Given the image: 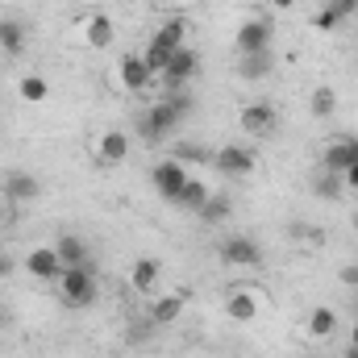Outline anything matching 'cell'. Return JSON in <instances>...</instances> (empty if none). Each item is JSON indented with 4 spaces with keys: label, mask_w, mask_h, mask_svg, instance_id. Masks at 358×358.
I'll return each instance as SVG.
<instances>
[{
    "label": "cell",
    "mask_w": 358,
    "mask_h": 358,
    "mask_svg": "<svg viewBox=\"0 0 358 358\" xmlns=\"http://www.w3.org/2000/svg\"><path fill=\"white\" fill-rule=\"evenodd\" d=\"M325 171H334V176H342L350 163H358V138H334L329 146H325Z\"/></svg>",
    "instance_id": "cell-13"
},
{
    "label": "cell",
    "mask_w": 358,
    "mask_h": 358,
    "mask_svg": "<svg viewBox=\"0 0 358 358\" xmlns=\"http://www.w3.org/2000/svg\"><path fill=\"white\" fill-rule=\"evenodd\" d=\"M25 271H29L34 279L59 283V275H63V263H59V250H55V246H34V250L25 255Z\"/></svg>",
    "instance_id": "cell-7"
},
{
    "label": "cell",
    "mask_w": 358,
    "mask_h": 358,
    "mask_svg": "<svg viewBox=\"0 0 358 358\" xmlns=\"http://www.w3.org/2000/svg\"><path fill=\"white\" fill-rule=\"evenodd\" d=\"M292 4H296V0H275V8H292Z\"/></svg>",
    "instance_id": "cell-33"
},
{
    "label": "cell",
    "mask_w": 358,
    "mask_h": 358,
    "mask_svg": "<svg viewBox=\"0 0 358 358\" xmlns=\"http://www.w3.org/2000/svg\"><path fill=\"white\" fill-rule=\"evenodd\" d=\"M0 50L4 55H21L25 50V25L21 21H13V17L0 21Z\"/></svg>",
    "instance_id": "cell-21"
},
{
    "label": "cell",
    "mask_w": 358,
    "mask_h": 358,
    "mask_svg": "<svg viewBox=\"0 0 358 358\" xmlns=\"http://www.w3.org/2000/svg\"><path fill=\"white\" fill-rule=\"evenodd\" d=\"M80 34H84V42H88L92 50H108L113 38H117V25H113L108 13H88L84 25H80Z\"/></svg>",
    "instance_id": "cell-9"
},
{
    "label": "cell",
    "mask_w": 358,
    "mask_h": 358,
    "mask_svg": "<svg viewBox=\"0 0 358 358\" xmlns=\"http://www.w3.org/2000/svg\"><path fill=\"white\" fill-rule=\"evenodd\" d=\"M183 308H187V296H183V292H171V296L155 300L150 321H155V325H171V321H179V313H183Z\"/></svg>",
    "instance_id": "cell-20"
},
{
    "label": "cell",
    "mask_w": 358,
    "mask_h": 358,
    "mask_svg": "<svg viewBox=\"0 0 358 358\" xmlns=\"http://www.w3.org/2000/svg\"><path fill=\"white\" fill-rule=\"evenodd\" d=\"M179 4H187V0H179Z\"/></svg>",
    "instance_id": "cell-37"
},
{
    "label": "cell",
    "mask_w": 358,
    "mask_h": 358,
    "mask_svg": "<svg viewBox=\"0 0 358 358\" xmlns=\"http://www.w3.org/2000/svg\"><path fill=\"white\" fill-rule=\"evenodd\" d=\"M17 92H21V100H25V104H46V96H50V84H46L42 76H25V80L17 84Z\"/></svg>",
    "instance_id": "cell-27"
},
{
    "label": "cell",
    "mask_w": 358,
    "mask_h": 358,
    "mask_svg": "<svg viewBox=\"0 0 358 358\" xmlns=\"http://www.w3.org/2000/svg\"><path fill=\"white\" fill-rule=\"evenodd\" d=\"M238 125H242V134L263 138V134H271V129L279 125V113H275V104H267V100H250V104L238 113Z\"/></svg>",
    "instance_id": "cell-6"
},
{
    "label": "cell",
    "mask_w": 358,
    "mask_h": 358,
    "mask_svg": "<svg viewBox=\"0 0 358 358\" xmlns=\"http://www.w3.org/2000/svg\"><path fill=\"white\" fill-rule=\"evenodd\" d=\"M208 196H213V192H208L200 179H187V183H183V192L176 196V204H179V208H187V213H200Z\"/></svg>",
    "instance_id": "cell-23"
},
{
    "label": "cell",
    "mask_w": 358,
    "mask_h": 358,
    "mask_svg": "<svg viewBox=\"0 0 358 358\" xmlns=\"http://www.w3.org/2000/svg\"><path fill=\"white\" fill-rule=\"evenodd\" d=\"M183 38H187V25H183V17H171L155 38H150V46H146V67L155 71V76H163L167 71V63H171V55H176L179 46H183Z\"/></svg>",
    "instance_id": "cell-1"
},
{
    "label": "cell",
    "mask_w": 358,
    "mask_h": 358,
    "mask_svg": "<svg viewBox=\"0 0 358 358\" xmlns=\"http://www.w3.org/2000/svg\"><path fill=\"white\" fill-rule=\"evenodd\" d=\"M55 250H59V263H63V267H84V263H88V242H84V238H76V234L59 238V242H55Z\"/></svg>",
    "instance_id": "cell-19"
},
{
    "label": "cell",
    "mask_w": 358,
    "mask_h": 358,
    "mask_svg": "<svg viewBox=\"0 0 358 358\" xmlns=\"http://www.w3.org/2000/svg\"><path fill=\"white\" fill-rule=\"evenodd\" d=\"M213 167H217V176H229V179H242L255 171V150L250 146H217L213 150V159H208Z\"/></svg>",
    "instance_id": "cell-4"
},
{
    "label": "cell",
    "mask_w": 358,
    "mask_h": 358,
    "mask_svg": "<svg viewBox=\"0 0 358 358\" xmlns=\"http://www.w3.org/2000/svg\"><path fill=\"white\" fill-rule=\"evenodd\" d=\"M150 80H155V71L146 67V59H142V55H125V59H121V88H125V92H134V96H138V92L150 88Z\"/></svg>",
    "instance_id": "cell-12"
},
{
    "label": "cell",
    "mask_w": 358,
    "mask_h": 358,
    "mask_svg": "<svg viewBox=\"0 0 358 358\" xmlns=\"http://www.w3.org/2000/svg\"><path fill=\"white\" fill-rule=\"evenodd\" d=\"M196 71H200V55L192 50V46H179L176 55H171V63H167V71H163V80L179 88V84H187V80H196Z\"/></svg>",
    "instance_id": "cell-10"
},
{
    "label": "cell",
    "mask_w": 358,
    "mask_h": 358,
    "mask_svg": "<svg viewBox=\"0 0 358 358\" xmlns=\"http://www.w3.org/2000/svg\"><path fill=\"white\" fill-rule=\"evenodd\" d=\"M159 279H163V267H159L155 259H138V263L129 267V287H134L138 296H155V292H159Z\"/></svg>",
    "instance_id": "cell-14"
},
{
    "label": "cell",
    "mask_w": 358,
    "mask_h": 358,
    "mask_svg": "<svg viewBox=\"0 0 358 358\" xmlns=\"http://www.w3.org/2000/svg\"><path fill=\"white\" fill-rule=\"evenodd\" d=\"M59 292H63V300L67 304H76V308H88L92 300H96V275L84 267H63L59 275Z\"/></svg>",
    "instance_id": "cell-3"
},
{
    "label": "cell",
    "mask_w": 358,
    "mask_h": 358,
    "mask_svg": "<svg viewBox=\"0 0 358 358\" xmlns=\"http://www.w3.org/2000/svg\"><path fill=\"white\" fill-rule=\"evenodd\" d=\"M125 155H129V134H121V129H108V134H100V142H96V159L100 163H125Z\"/></svg>",
    "instance_id": "cell-17"
},
{
    "label": "cell",
    "mask_w": 358,
    "mask_h": 358,
    "mask_svg": "<svg viewBox=\"0 0 358 358\" xmlns=\"http://www.w3.org/2000/svg\"><path fill=\"white\" fill-rule=\"evenodd\" d=\"M342 283H346V287H355V292H358V263H350V267H342Z\"/></svg>",
    "instance_id": "cell-29"
},
{
    "label": "cell",
    "mask_w": 358,
    "mask_h": 358,
    "mask_svg": "<svg viewBox=\"0 0 358 358\" xmlns=\"http://www.w3.org/2000/svg\"><path fill=\"white\" fill-rule=\"evenodd\" d=\"M225 313H229V321H255L259 300H255L250 292H234V296L225 300Z\"/></svg>",
    "instance_id": "cell-22"
},
{
    "label": "cell",
    "mask_w": 358,
    "mask_h": 358,
    "mask_svg": "<svg viewBox=\"0 0 358 358\" xmlns=\"http://www.w3.org/2000/svg\"><path fill=\"white\" fill-rule=\"evenodd\" d=\"M358 13V0H325V8L313 17V29H338Z\"/></svg>",
    "instance_id": "cell-16"
},
{
    "label": "cell",
    "mask_w": 358,
    "mask_h": 358,
    "mask_svg": "<svg viewBox=\"0 0 358 358\" xmlns=\"http://www.w3.org/2000/svg\"><path fill=\"white\" fill-rule=\"evenodd\" d=\"M187 179H192V176H187V167H183L179 159H163V163L150 171V183H155V192H159L163 200H171V204H176V196L183 192V183H187Z\"/></svg>",
    "instance_id": "cell-5"
},
{
    "label": "cell",
    "mask_w": 358,
    "mask_h": 358,
    "mask_svg": "<svg viewBox=\"0 0 358 358\" xmlns=\"http://www.w3.org/2000/svg\"><path fill=\"white\" fill-rule=\"evenodd\" d=\"M342 183H346L350 192H358V163H350V167L342 171Z\"/></svg>",
    "instance_id": "cell-30"
},
{
    "label": "cell",
    "mask_w": 358,
    "mask_h": 358,
    "mask_svg": "<svg viewBox=\"0 0 358 358\" xmlns=\"http://www.w3.org/2000/svg\"><path fill=\"white\" fill-rule=\"evenodd\" d=\"M221 263H229V267H259L263 263V246L255 238H229L221 246Z\"/></svg>",
    "instance_id": "cell-8"
},
{
    "label": "cell",
    "mask_w": 358,
    "mask_h": 358,
    "mask_svg": "<svg viewBox=\"0 0 358 358\" xmlns=\"http://www.w3.org/2000/svg\"><path fill=\"white\" fill-rule=\"evenodd\" d=\"M275 71V55L263 50V55H242V80H263Z\"/></svg>",
    "instance_id": "cell-24"
},
{
    "label": "cell",
    "mask_w": 358,
    "mask_h": 358,
    "mask_svg": "<svg viewBox=\"0 0 358 358\" xmlns=\"http://www.w3.org/2000/svg\"><path fill=\"white\" fill-rule=\"evenodd\" d=\"M13 267H17V259H13V255H0V279L13 275Z\"/></svg>",
    "instance_id": "cell-31"
},
{
    "label": "cell",
    "mask_w": 358,
    "mask_h": 358,
    "mask_svg": "<svg viewBox=\"0 0 358 358\" xmlns=\"http://www.w3.org/2000/svg\"><path fill=\"white\" fill-rule=\"evenodd\" d=\"M0 221H4V204H0Z\"/></svg>",
    "instance_id": "cell-36"
},
{
    "label": "cell",
    "mask_w": 358,
    "mask_h": 358,
    "mask_svg": "<svg viewBox=\"0 0 358 358\" xmlns=\"http://www.w3.org/2000/svg\"><path fill=\"white\" fill-rule=\"evenodd\" d=\"M350 346H358V321H355V329H350Z\"/></svg>",
    "instance_id": "cell-32"
},
{
    "label": "cell",
    "mask_w": 358,
    "mask_h": 358,
    "mask_svg": "<svg viewBox=\"0 0 358 358\" xmlns=\"http://www.w3.org/2000/svg\"><path fill=\"white\" fill-rule=\"evenodd\" d=\"M4 196L13 204H25V200H38L42 196V183L29 176V171H8L4 176Z\"/></svg>",
    "instance_id": "cell-15"
},
{
    "label": "cell",
    "mask_w": 358,
    "mask_h": 358,
    "mask_svg": "<svg viewBox=\"0 0 358 358\" xmlns=\"http://www.w3.org/2000/svg\"><path fill=\"white\" fill-rule=\"evenodd\" d=\"M350 313H355V321H358V300H355V308H350Z\"/></svg>",
    "instance_id": "cell-35"
},
{
    "label": "cell",
    "mask_w": 358,
    "mask_h": 358,
    "mask_svg": "<svg viewBox=\"0 0 358 358\" xmlns=\"http://www.w3.org/2000/svg\"><path fill=\"white\" fill-rule=\"evenodd\" d=\"M308 108H313V117H321V121H325V117H334V113H338V92L325 88V84H321V88H313Z\"/></svg>",
    "instance_id": "cell-25"
},
{
    "label": "cell",
    "mask_w": 358,
    "mask_h": 358,
    "mask_svg": "<svg viewBox=\"0 0 358 358\" xmlns=\"http://www.w3.org/2000/svg\"><path fill=\"white\" fill-rule=\"evenodd\" d=\"M225 217H229V200H225V196H208L204 208H200V221L217 225V221H225Z\"/></svg>",
    "instance_id": "cell-28"
},
{
    "label": "cell",
    "mask_w": 358,
    "mask_h": 358,
    "mask_svg": "<svg viewBox=\"0 0 358 358\" xmlns=\"http://www.w3.org/2000/svg\"><path fill=\"white\" fill-rule=\"evenodd\" d=\"M183 100H163V104H155L150 113H142V121H138V129H142V138L146 142H163V138H171L179 129V121H183Z\"/></svg>",
    "instance_id": "cell-2"
},
{
    "label": "cell",
    "mask_w": 358,
    "mask_h": 358,
    "mask_svg": "<svg viewBox=\"0 0 358 358\" xmlns=\"http://www.w3.org/2000/svg\"><path fill=\"white\" fill-rule=\"evenodd\" d=\"M334 334H338V313H334L329 304L313 308V313H308V338H313V342H329Z\"/></svg>",
    "instance_id": "cell-18"
},
{
    "label": "cell",
    "mask_w": 358,
    "mask_h": 358,
    "mask_svg": "<svg viewBox=\"0 0 358 358\" xmlns=\"http://www.w3.org/2000/svg\"><path fill=\"white\" fill-rule=\"evenodd\" d=\"M342 358H358V346H346V355Z\"/></svg>",
    "instance_id": "cell-34"
},
{
    "label": "cell",
    "mask_w": 358,
    "mask_h": 358,
    "mask_svg": "<svg viewBox=\"0 0 358 358\" xmlns=\"http://www.w3.org/2000/svg\"><path fill=\"white\" fill-rule=\"evenodd\" d=\"M238 50L242 55H263V50H271V21H263V17L246 21L238 29Z\"/></svg>",
    "instance_id": "cell-11"
},
{
    "label": "cell",
    "mask_w": 358,
    "mask_h": 358,
    "mask_svg": "<svg viewBox=\"0 0 358 358\" xmlns=\"http://www.w3.org/2000/svg\"><path fill=\"white\" fill-rule=\"evenodd\" d=\"M313 196H317V200H342V196H346V183H342V176L325 171L321 179H313Z\"/></svg>",
    "instance_id": "cell-26"
}]
</instances>
